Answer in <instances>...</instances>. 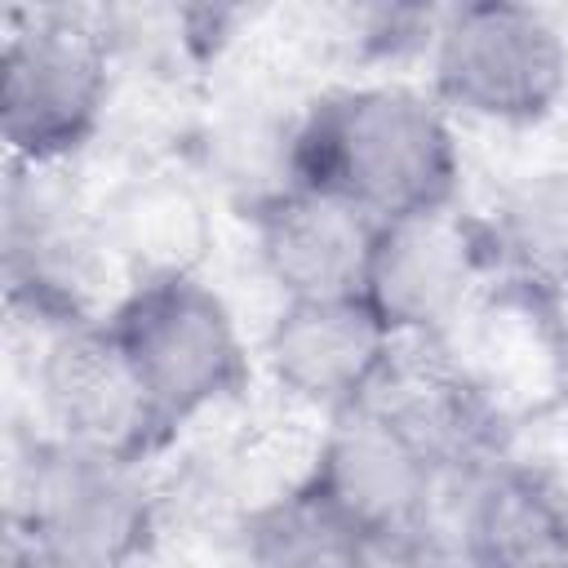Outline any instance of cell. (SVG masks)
Here are the masks:
<instances>
[{"instance_id":"cell-1","label":"cell","mask_w":568,"mask_h":568,"mask_svg":"<svg viewBox=\"0 0 568 568\" xmlns=\"http://www.w3.org/2000/svg\"><path fill=\"white\" fill-rule=\"evenodd\" d=\"M293 186L337 195L377 226L448 209L462 186L453 120L399 80L337 84L302 106Z\"/></svg>"},{"instance_id":"cell-2","label":"cell","mask_w":568,"mask_h":568,"mask_svg":"<svg viewBox=\"0 0 568 568\" xmlns=\"http://www.w3.org/2000/svg\"><path fill=\"white\" fill-rule=\"evenodd\" d=\"M115 98V58L98 13H13L0 49V133L13 164H67Z\"/></svg>"},{"instance_id":"cell-3","label":"cell","mask_w":568,"mask_h":568,"mask_svg":"<svg viewBox=\"0 0 568 568\" xmlns=\"http://www.w3.org/2000/svg\"><path fill=\"white\" fill-rule=\"evenodd\" d=\"M102 320L173 430L248 386L253 364L240 324L200 275L138 280Z\"/></svg>"},{"instance_id":"cell-4","label":"cell","mask_w":568,"mask_h":568,"mask_svg":"<svg viewBox=\"0 0 568 568\" xmlns=\"http://www.w3.org/2000/svg\"><path fill=\"white\" fill-rule=\"evenodd\" d=\"M426 62L444 111L506 129L546 120L568 89L564 31L550 13L510 0L444 9Z\"/></svg>"},{"instance_id":"cell-5","label":"cell","mask_w":568,"mask_h":568,"mask_svg":"<svg viewBox=\"0 0 568 568\" xmlns=\"http://www.w3.org/2000/svg\"><path fill=\"white\" fill-rule=\"evenodd\" d=\"M160 493L138 462L98 457L58 439L36 448L22 532L44 568H142L160 541Z\"/></svg>"},{"instance_id":"cell-6","label":"cell","mask_w":568,"mask_h":568,"mask_svg":"<svg viewBox=\"0 0 568 568\" xmlns=\"http://www.w3.org/2000/svg\"><path fill=\"white\" fill-rule=\"evenodd\" d=\"M67 164H13L4 182V271L9 297L31 306L53 328L93 320V297L115 266L98 204L62 173Z\"/></svg>"},{"instance_id":"cell-7","label":"cell","mask_w":568,"mask_h":568,"mask_svg":"<svg viewBox=\"0 0 568 568\" xmlns=\"http://www.w3.org/2000/svg\"><path fill=\"white\" fill-rule=\"evenodd\" d=\"M36 395L53 439L80 453L142 466L173 439V426L151 404L106 320L62 324L49 333L36 364Z\"/></svg>"},{"instance_id":"cell-8","label":"cell","mask_w":568,"mask_h":568,"mask_svg":"<svg viewBox=\"0 0 568 568\" xmlns=\"http://www.w3.org/2000/svg\"><path fill=\"white\" fill-rule=\"evenodd\" d=\"M484 271H493L484 222L448 204L377 226L359 297L395 342H444L466 315Z\"/></svg>"},{"instance_id":"cell-9","label":"cell","mask_w":568,"mask_h":568,"mask_svg":"<svg viewBox=\"0 0 568 568\" xmlns=\"http://www.w3.org/2000/svg\"><path fill=\"white\" fill-rule=\"evenodd\" d=\"M439 470L430 457L373 404L328 417L311 448L306 488L337 510L364 541L435 532Z\"/></svg>"},{"instance_id":"cell-10","label":"cell","mask_w":568,"mask_h":568,"mask_svg":"<svg viewBox=\"0 0 568 568\" xmlns=\"http://www.w3.org/2000/svg\"><path fill=\"white\" fill-rule=\"evenodd\" d=\"M390 355L395 337L364 297L284 302L262 337V364L280 395L324 417L368 404Z\"/></svg>"},{"instance_id":"cell-11","label":"cell","mask_w":568,"mask_h":568,"mask_svg":"<svg viewBox=\"0 0 568 568\" xmlns=\"http://www.w3.org/2000/svg\"><path fill=\"white\" fill-rule=\"evenodd\" d=\"M368 404L386 413L444 479H470L501 462V413L488 386L444 342H395Z\"/></svg>"},{"instance_id":"cell-12","label":"cell","mask_w":568,"mask_h":568,"mask_svg":"<svg viewBox=\"0 0 568 568\" xmlns=\"http://www.w3.org/2000/svg\"><path fill=\"white\" fill-rule=\"evenodd\" d=\"M253 244L266 280L284 302L311 297H359L377 222L337 195L288 186L248 213Z\"/></svg>"},{"instance_id":"cell-13","label":"cell","mask_w":568,"mask_h":568,"mask_svg":"<svg viewBox=\"0 0 568 568\" xmlns=\"http://www.w3.org/2000/svg\"><path fill=\"white\" fill-rule=\"evenodd\" d=\"M466 568H568V488L532 462H493L466 479L457 515Z\"/></svg>"},{"instance_id":"cell-14","label":"cell","mask_w":568,"mask_h":568,"mask_svg":"<svg viewBox=\"0 0 568 568\" xmlns=\"http://www.w3.org/2000/svg\"><path fill=\"white\" fill-rule=\"evenodd\" d=\"M98 231L111 262L138 280L200 275L213 248V217L200 186L164 164H142L98 200Z\"/></svg>"},{"instance_id":"cell-15","label":"cell","mask_w":568,"mask_h":568,"mask_svg":"<svg viewBox=\"0 0 568 568\" xmlns=\"http://www.w3.org/2000/svg\"><path fill=\"white\" fill-rule=\"evenodd\" d=\"M493 271L537 306H568V169L541 164L501 186L484 222Z\"/></svg>"},{"instance_id":"cell-16","label":"cell","mask_w":568,"mask_h":568,"mask_svg":"<svg viewBox=\"0 0 568 568\" xmlns=\"http://www.w3.org/2000/svg\"><path fill=\"white\" fill-rule=\"evenodd\" d=\"M297 124L302 106H280V98L266 89H235L217 102V111H209L195 142L213 182L226 186L244 213H253L293 186Z\"/></svg>"},{"instance_id":"cell-17","label":"cell","mask_w":568,"mask_h":568,"mask_svg":"<svg viewBox=\"0 0 568 568\" xmlns=\"http://www.w3.org/2000/svg\"><path fill=\"white\" fill-rule=\"evenodd\" d=\"M244 568H364V537L306 484L253 506L235 528Z\"/></svg>"},{"instance_id":"cell-18","label":"cell","mask_w":568,"mask_h":568,"mask_svg":"<svg viewBox=\"0 0 568 568\" xmlns=\"http://www.w3.org/2000/svg\"><path fill=\"white\" fill-rule=\"evenodd\" d=\"M4 568H44V559H40V550L31 546V537L13 524V532H9V546H4Z\"/></svg>"}]
</instances>
